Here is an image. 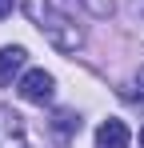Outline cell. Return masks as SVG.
<instances>
[{
  "instance_id": "1",
  "label": "cell",
  "mask_w": 144,
  "mask_h": 148,
  "mask_svg": "<svg viewBox=\"0 0 144 148\" xmlns=\"http://www.w3.org/2000/svg\"><path fill=\"white\" fill-rule=\"evenodd\" d=\"M28 16L36 20V28H40V32H44V36H48L60 52H76L80 44H84L80 24H72L68 12H56V8H52V4H44V0H28Z\"/></svg>"
},
{
  "instance_id": "2",
  "label": "cell",
  "mask_w": 144,
  "mask_h": 148,
  "mask_svg": "<svg viewBox=\"0 0 144 148\" xmlns=\"http://www.w3.org/2000/svg\"><path fill=\"white\" fill-rule=\"evenodd\" d=\"M20 96L28 100V104H52V96H56V80H52V72H44V68H32V72L20 76Z\"/></svg>"
},
{
  "instance_id": "3",
  "label": "cell",
  "mask_w": 144,
  "mask_h": 148,
  "mask_svg": "<svg viewBox=\"0 0 144 148\" xmlns=\"http://www.w3.org/2000/svg\"><path fill=\"white\" fill-rule=\"evenodd\" d=\"M24 116L16 108H0V148H24Z\"/></svg>"
},
{
  "instance_id": "4",
  "label": "cell",
  "mask_w": 144,
  "mask_h": 148,
  "mask_svg": "<svg viewBox=\"0 0 144 148\" xmlns=\"http://www.w3.org/2000/svg\"><path fill=\"white\" fill-rule=\"evenodd\" d=\"M128 144H132V132L116 116H108V120L96 128V148H128Z\"/></svg>"
},
{
  "instance_id": "5",
  "label": "cell",
  "mask_w": 144,
  "mask_h": 148,
  "mask_svg": "<svg viewBox=\"0 0 144 148\" xmlns=\"http://www.w3.org/2000/svg\"><path fill=\"white\" fill-rule=\"evenodd\" d=\"M24 56H28V52H24L20 44H8V48H0V88H8V84L20 76Z\"/></svg>"
},
{
  "instance_id": "6",
  "label": "cell",
  "mask_w": 144,
  "mask_h": 148,
  "mask_svg": "<svg viewBox=\"0 0 144 148\" xmlns=\"http://www.w3.org/2000/svg\"><path fill=\"white\" fill-rule=\"evenodd\" d=\"M80 124H84V120H80V112H72V108H56V112H52V132L64 136V140L80 132Z\"/></svg>"
},
{
  "instance_id": "7",
  "label": "cell",
  "mask_w": 144,
  "mask_h": 148,
  "mask_svg": "<svg viewBox=\"0 0 144 148\" xmlns=\"http://www.w3.org/2000/svg\"><path fill=\"white\" fill-rule=\"evenodd\" d=\"M44 4H52V8H56V12H76V0H44Z\"/></svg>"
},
{
  "instance_id": "8",
  "label": "cell",
  "mask_w": 144,
  "mask_h": 148,
  "mask_svg": "<svg viewBox=\"0 0 144 148\" xmlns=\"http://www.w3.org/2000/svg\"><path fill=\"white\" fill-rule=\"evenodd\" d=\"M8 12H12V0H0V20H4Z\"/></svg>"
},
{
  "instance_id": "9",
  "label": "cell",
  "mask_w": 144,
  "mask_h": 148,
  "mask_svg": "<svg viewBox=\"0 0 144 148\" xmlns=\"http://www.w3.org/2000/svg\"><path fill=\"white\" fill-rule=\"evenodd\" d=\"M136 92H140V96H144V68H140V72H136Z\"/></svg>"
},
{
  "instance_id": "10",
  "label": "cell",
  "mask_w": 144,
  "mask_h": 148,
  "mask_svg": "<svg viewBox=\"0 0 144 148\" xmlns=\"http://www.w3.org/2000/svg\"><path fill=\"white\" fill-rule=\"evenodd\" d=\"M140 148H144V128H140Z\"/></svg>"
}]
</instances>
